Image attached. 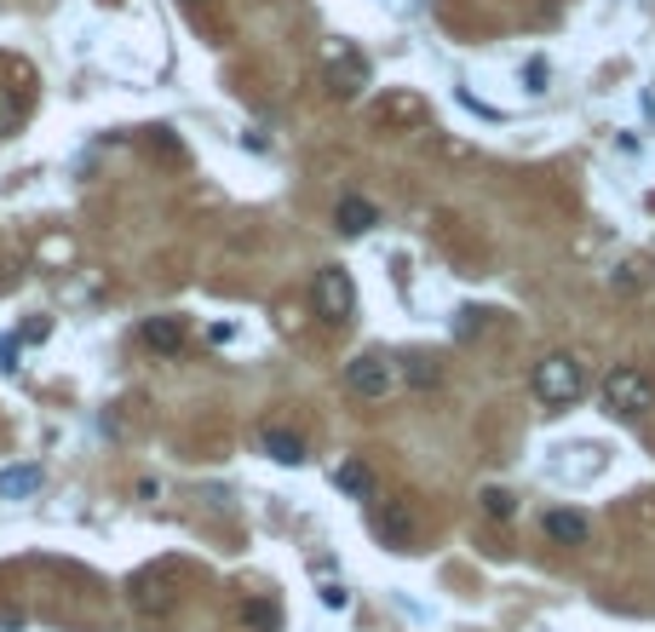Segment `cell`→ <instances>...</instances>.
Masks as SVG:
<instances>
[{
  "label": "cell",
  "mask_w": 655,
  "mask_h": 632,
  "mask_svg": "<svg viewBox=\"0 0 655 632\" xmlns=\"http://www.w3.org/2000/svg\"><path fill=\"white\" fill-rule=\"evenodd\" d=\"M535 397L546 402V409H569V402H581L587 397V368L581 357H569V351H552V357L535 363Z\"/></svg>",
  "instance_id": "1"
},
{
  "label": "cell",
  "mask_w": 655,
  "mask_h": 632,
  "mask_svg": "<svg viewBox=\"0 0 655 632\" xmlns=\"http://www.w3.org/2000/svg\"><path fill=\"white\" fill-rule=\"evenodd\" d=\"M603 409L621 420H644L655 409V379L644 368H610L603 374Z\"/></svg>",
  "instance_id": "2"
},
{
  "label": "cell",
  "mask_w": 655,
  "mask_h": 632,
  "mask_svg": "<svg viewBox=\"0 0 655 632\" xmlns=\"http://www.w3.org/2000/svg\"><path fill=\"white\" fill-rule=\"evenodd\" d=\"M345 391L363 397V402H386L397 391V363L386 351H363V357L345 363Z\"/></svg>",
  "instance_id": "3"
},
{
  "label": "cell",
  "mask_w": 655,
  "mask_h": 632,
  "mask_svg": "<svg viewBox=\"0 0 655 632\" xmlns=\"http://www.w3.org/2000/svg\"><path fill=\"white\" fill-rule=\"evenodd\" d=\"M311 299H317V317L345 322L351 311H357V282H351V270H345V265H322V270H317Z\"/></svg>",
  "instance_id": "4"
},
{
  "label": "cell",
  "mask_w": 655,
  "mask_h": 632,
  "mask_svg": "<svg viewBox=\"0 0 655 632\" xmlns=\"http://www.w3.org/2000/svg\"><path fill=\"white\" fill-rule=\"evenodd\" d=\"M322 75H328V92L334 98H357L368 87V58L357 53V46H328V58H322Z\"/></svg>",
  "instance_id": "5"
},
{
  "label": "cell",
  "mask_w": 655,
  "mask_h": 632,
  "mask_svg": "<svg viewBox=\"0 0 655 632\" xmlns=\"http://www.w3.org/2000/svg\"><path fill=\"white\" fill-rule=\"evenodd\" d=\"M374 535H380L391 552H420V518L409 500H386L374 506Z\"/></svg>",
  "instance_id": "6"
},
{
  "label": "cell",
  "mask_w": 655,
  "mask_h": 632,
  "mask_svg": "<svg viewBox=\"0 0 655 632\" xmlns=\"http://www.w3.org/2000/svg\"><path fill=\"white\" fill-rule=\"evenodd\" d=\"M167 580H173V569H167V564L144 569V575L133 580V610H138V616H167V610H173V592H167Z\"/></svg>",
  "instance_id": "7"
},
{
  "label": "cell",
  "mask_w": 655,
  "mask_h": 632,
  "mask_svg": "<svg viewBox=\"0 0 655 632\" xmlns=\"http://www.w3.org/2000/svg\"><path fill=\"white\" fill-rule=\"evenodd\" d=\"M334 224L345 236H368L374 224H380V208H374L368 196H340V208H334Z\"/></svg>",
  "instance_id": "8"
},
{
  "label": "cell",
  "mask_w": 655,
  "mask_h": 632,
  "mask_svg": "<svg viewBox=\"0 0 655 632\" xmlns=\"http://www.w3.org/2000/svg\"><path fill=\"white\" fill-rule=\"evenodd\" d=\"M380 126H420L425 121V98L420 92H386V104L374 110Z\"/></svg>",
  "instance_id": "9"
},
{
  "label": "cell",
  "mask_w": 655,
  "mask_h": 632,
  "mask_svg": "<svg viewBox=\"0 0 655 632\" xmlns=\"http://www.w3.org/2000/svg\"><path fill=\"white\" fill-rule=\"evenodd\" d=\"M259 448L270 454L276 466H299V461H306V437L288 432V425H265V432H259Z\"/></svg>",
  "instance_id": "10"
},
{
  "label": "cell",
  "mask_w": 655,
  "mask_h": 632,
  "mask_svg": "<svg viewBox=\"0 0 655 632\" xmlns=\"http://www.w3.org/2000/svg\"><path fill=\"white\" fill-rule=\"evenodd\" d=\"M334 489H340L345 500H374V495H380V484H374V472H368L363 461H340V466H334Z\"/></svg>",
  "instance_id": "11"
},
{
  "label": "cell",
  "mask_w": 655,
  "mask_h": 632,
  "mask_svg": "<svg viewBox=\"0 0 655 632\" xmlns=\"http://www.w3.org/2000/svg\"><path fill=\"white\" fill-rule=\"evenodd\" d=\"M138 340H144L149 351H162V357H173V351L185 345V322H179V317H149V322L138 328Z\"/></svg>",
  "instance_id": "12"
},
{
  "label": "cell",
  "mask_w": 655,
  "mask_h": 632,
  "mask_svg": "<svg viewBox=\"0 0 655 632\" xmlns=\"http://www.w3.org/2000/svg\"><path fill=\"white\" fill-rule=\"evenodd\" d=\"M546 535L558 541V546H581L592 529H587V518L575 512V506H558V512H546Z\"/></svg>",
  "instance_id": "13"
},
{
  "label": "cell",
  "mask_w": 655,
  "mask_h": 632,
  "mask_svg": "<svg viewBox=\"0 0 655 632\" xmlns=\"http://www.w3.org/2000/svg\"><path fill=\"white\" fill-rule=\"evenodd\" d=\"M23 121H30V92H23V87H0V138L18 133Z\"/></svg>",
  "instance_id": "14"
},
{
  "label": "cell",
  "mask_w": 655,
  "mask_h": 632,
  "mask_svg": "<svg viewBox=\"0 0 655 632\" xmlns=\"http://www.w3.org/2000/svg\"><path fill=\"white\" fill-rule=\"evenodd\" d=\"M41 489V466H7L0 472V500H23Z\"/></svg>",
  "instance_id": "15"
},
{
  "label": "cell",
  "mask_w": 655,
  "mask_h": 632,
  "mask_svg": "<svg viewBox=\"0 0 655 632\" xmlns=\"http://www.w3.org/2000/svg\"><path fill=\"white\" fill-rule=\"evenodd\" d=\"M242 621L254 627V632H276V627H282V610H276L270 598H254V603H247V610H242Z\"/></svg>",
  "instance_id": "16"
},
{
  "label": "cell",
  "mask_w": 655,
  "mask_h": 632,
  "mask_svg": "<svg viewBox=\"0 0 655 632\" xmlns=\"http://www.w3.org/2000/svg\"><path fill=\"white\" fill-rule=\"evenodd\" d=\"M484 512H489V518H500V523H507V518L518 512V500H512L507 489H484Z\"/></svg>",
  "instance_id": "17"
},
{
  "label": "cell",
  "mask_w": 655,
  "mask_h": 632,
  "mask_svg": "<svg viewBox=\"0 0 655 632\" xmlns=\"http://www.w3.org/2000/svg\"><path fill=\"white\" fill-rule=\"evenodd\" d=\"M437 374H443V368H437L432 357H409V386H437Z\"/></svg>",
  "instance_id": "18"
},
{
  "label": "cell",
  "mask_w": 655,
  "mask_h": 632,
  "mask_svg": "<svg viewBox=\"0 0 655 632\" xmlns=\"http://www.w3.org/2000/svg\"><path fill=\"white\" fill-rule=\"evenodd\" d=\"M322 603H328V610H345V603H351V592L340 587V580H322Z\"/></svg>",
  "instance_id": "19"
},
{
  "label": "cell",
  "mask_w": 655,
  "mask_h": 632,
  "mask_svg": "<svg viewBox=\"0 0 655 632\" xmlns=\"http://www.w3.org/2000/svg\"><path fill=\"white\" fill-rule=\"evenodd\" d=\"M455 334H460V340H466V334H484V311H460Z\"/></svg>",
  "instance_id": "20"
},
{
  "label": "cell",
  "mask_w": 655,
  "mask_h": 632,
  "mask_svg": "<svg viewBox=\"0 0 655 632\" xmlns=\"http://www.w3.org/2000/svg\"><path fill=\"white\" fill-rule=\"evenodd\" d=\"M23 627V610H12V603H0V632H18Z\"/></svg>",
  "instance_id": "21"
},
{
  "label": "cell",
  "mask_w": 655,
  "mask_h": 632,
  "mask_svg": "<svg viewBox=\"0 0 655 632\" xmlns=\"http://www.w3.org/2000/svg\"><path fill=\"white\" fill-rule=\"evenodd\" d=\"M185 7H208V0H185Z\"/></svg>",
  "instance_id": "22"
}]
</instances>
